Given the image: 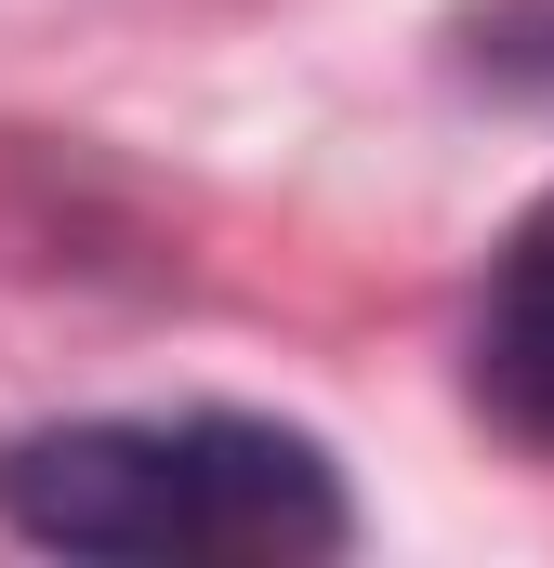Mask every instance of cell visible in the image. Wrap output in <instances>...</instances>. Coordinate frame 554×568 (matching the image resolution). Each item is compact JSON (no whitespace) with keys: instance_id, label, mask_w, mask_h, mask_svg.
Returning a JSON list of instances; mask_svg holds the SVG:
<instances>
[{"instance_id":"obj_1","label":"cell","mask_w":554,"mask_h":568,"mask_svg":"<svg viewBox=\"0 0 554 568\" xmlns=\"http://www.w3.org/2000/svg\"><path fill=\"white\" fill-rule=\"evenodd\" d=\"M0 516L106 568H304L357 542L343 463L265 410H93L0 449Z\"/></svg>"},{"instance_id":"obj_2","label":"cell","mask_w":554,"mask_h":568,"mask_svg":"<svg viewBox=\"0 0 554 568\" xmlns=\"http://www.w3.org/2000/svg\"><path fill=\"white\" fill-rule=\"evenodd\" d=\"M475 397L529 436V449H554V212L489 265V304H475Z\"/></svg>"}]
</instances>
